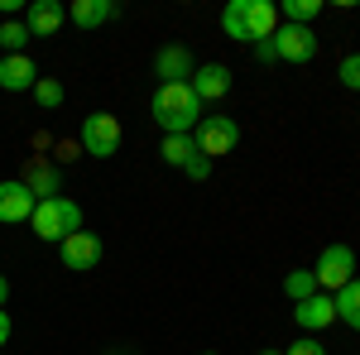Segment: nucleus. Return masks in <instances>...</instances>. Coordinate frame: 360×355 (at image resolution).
I'll list each match as a JSON object with an SVG mask.
<instances>
[{
	"instance_id": "23",
	"label": "nucleus",
	"mask_w": 360,
	"mask_h": 355,
	"mask_svg": "<svg viewBox=\"0 0 360 355\" xmlns=\"http://www.w3.org/2000/svg\"><path fill=\"white\" fill-rule=\"evenodd\" d=\"M29 96H34L44 110H58V106H63V82H58V77H39Z\"/></svg>"
},
{
	"instance_id": "30",
	"label": "nucleus",
	"mask_w": 360,
	"mask_h": 355,
	"mask_svg": "<svg viewBox=\"0 0 360 355\" xmlns=\"http://www.w3.org/2000/svg\"><path fill=\"white\" fill-rule=\"evenodd\" d=\"M5 298H10V278L0 273V307H5Z\"/></svg>"
},
{
	"instance_id": "17",
	"label": "nucleus",
	"mask_w": 360,
	"mask_h": 355,
	"mask_svg": "<svg viewBox=\"0 0 360 355\" xmlns=\"http://www.w3.org/2000/svg\"><path fill=\"white\" fill-rule=\"evenodd\" d=\"M336 302V322H346L351 331H360V278H351L341 293H332Z\"/></svg>"
},
{
	"instance_id": "26",
	"label": "nucleus",
	"mask_w": 360,
	"mask_h": 355,
	"mask_svg": "<svg viewBox=\"0 0 360 355\" xmlns=\"http://www.w3.org/2000/svg\"><path fill=\"white\" fill-rule=\"evenodd\" d=\"M183 173H188V178H193V183H202V178H212V159H207V154H193V159H188V168H183Z\"/></svg>"
},
{
	"instance_id": "32",
	"label": "nucleus",
	"mask_w": 360,
	"mask_h": 355,
	"mask_svg": "<svg viewBox=\"0 0 360 355\" xmlns=\"http://www.w3.org/2000/svg\"><path fill=\"white\" fill-rule=\"evenodd\" d=\"M207 355H217V351H207Z\"/></svg>"
},
{
	"instance_id": "7",
	"label": "nucleus",
	"mask_w": 360,
	"mask_h": 355,
	"mask_svg": "<svg viewBox=\"0 0 360 355\" xmlns=\"http://www.w3.org/2000/svg\"><path fill=\"white\" fill-rule=\"evenodd\" d=\"M293 322L303 327V336H317V331H327L336 322V302L332 293H312V298L293 302Z\"/></svg>"
},
{
	"instance_id": "2",
	"label": "nucleus",
	"mask_w": 360,
	"mask_h": 355,
	"mask_svg": "<svg viewBox=\"0 0 360 355\" xmlns=\"http://www.w3.org/2000/svg\"><path fill=\"white\" fill-rule=\"evenodd\" d=\"M29 226H34V235L39 240H53V245H63L68 235H77L82 231V207L72 202V197H44L39 207H34V217H29Z\"/></svg>"
},
{
	"instance_id": "6",
	"label": "nucleus",
	"mask_w": 360,
	"mask_h": 355,
	"mask_svg": "<svg viewBox=\"0 0 360 355\" xmlns=\"http://www.w3.org/2000/svg\"><path fill=\"white\" fill-rule=\"evenodd\" d=\"M274 53L283 63H312L317 58V39H312V29L303 25H278L274 29Z\"/></svg>"
},
{
	"instance_id": "9",
	"label": "nucleus",
	"mask_w": 360,
	"mask_h": 355,
	"mask_svg": "<svg viewBox=\"0 0 360 355\" xmlns=\"http://www.w3.org/2000/svg\"><path fill=\"white\" fill-rule=\"evenodd\" d=\"M58 254H63V264H68V269L86 273V269H96V264H101V240H96L91 231H77V235H68V240L58 245Z\"/></svg>"
},
{
	"instance_id": "16",
	"label": "nucleus",
	"mask_w": 360,
	"mask_h": 355,
	"mask_svg": "<svg viewBox=\"0 0 360 355\" xmlns=\"http://www.w3.org/2000/svg\"><path fill=\"white\" fill-rule=\"evenodd\" d=\"M20 183L44 202V197H58V183H63V178H58V168L39 154V159H29V168H25V178H20Z\"/></svg>"
},
{
	"instance_id": "11",
	"label": "nucleus",
	"mask_w": 360,
	"mask_h": 355,
	"mask_svg": "<svg viewBox=\"0 0 360 355\" xmlns=\"http://www.w3.org/2000/svg\"><path fill=\"white\" fill-rule=\"evenodd\" d=\"M63 25H68V10H63L58 0H34V5H25L29 39H49V34H58Z\"/></svg>"
},
{
	"instance_id": "28",
	"label": "nucleus",
	"mask_w": 360,
	"mask_h": 355,
	"mask_svg": "<svg viewBox=\"0 0 360 355\" xmlns=\"http://www.w3.org/2000/svg\"><path fill=\"white\" fill-rule=\"evenodd\" d=\"M10 341V317H5V307H0V346Z\"/></svg>"
},
{
	"instance_id": "25",
	"label": "nucleus",
	"mask_w": 360,
	"mask_h": 355,
	"mask_svg": "<svg viewBox=\"0 0 360 355\" xmlns=\"http://www.w3.org/2000/svg\"><path fill=\"white\" fill-rule=\"evenodd\" d=\"M283 355H327V346H322L317 336H298V341H293Z\"/></svg>"
},
{
	"instance_id": "21",
	"label": "nucleus",
	"mask_w": 360,
	"mask_h": 355,
	"mask_svg": "<svg viewBox=\"0 0 360 355\" xmlns=\"http://www.w3.org/2000/svg\"><path fill=\"white\" fill-rule=\"evenodd\" d=\"M278 15H288V25H312L317 15H322V0H283V10Z\"/></svg>"
},
{
	"instance_id": "27",
	"label": "nucleus",
	"mask_w": 360,
	"mask_h": 355,
	"mask_svg": "<svg viewBox=\"0 0 360 355\" xmlns=\"http://www.w3.org/2000/svg\"><path fill=\"white\" fill-rule=\"evenodd\" d=\"M255 58H259V63H274V39H264V44H255Z\"/></svg>"
},
{
	"instance_id": "18",
	"label": "nucleus",
	"mask_w": 360,
	"mask_h": 355,
	"mask_svg": "<svg viewBox=\"0 0 360 355\" xmlns=\"http://www.w3.org/2000/svg\"><path fill=\"white\" fill-rule=\"evenodd\" d=\"M164 164H173V168H188V159L197 154V144H193V135H164Z\"/></svg>"
},
{
	"instance_id": "13",
	"label": "nucleus",
	"mask_w": 360,
	"mask_h": 355,
	"mask_svg": "<svg viewBox=\"0 0 360 355\" xmlns=\"http://www.w3.org/2000/svg\"><path fill=\"white\" fill-rule=\"evenodd\" d=\"M39 67L29 63V53H5L0 58V91H34Z\"/></svg>"
},
{
	"instance_id": "31",
	"label": "nucleus",
	"mask_w": 360,
	"mask_h": 355,
	"mask_svg": "<svg viewBox=\"0 0 360 355\" xmlns=\"http://www.w3.org/2000/svg\"><path fill=\"white\" fill-rule=\"evenodd\" d=\"M259 355H283V351H259Z\"/></svg>"
},
{
	"instance_id": "8",
	"label": "nucleus",
	"mask_w": 360,
	"mask_h": 355,
	"mask_svg": "<svg viewBox=\"0 0 360 355\" xmlns=\"http://www.w3.org/2000/svg\"><path fill=\"white\" fill-rule=\"evenodd\" d=\"M34 207H39V197H34L20 178H5V183H0V221H5V226L29 221V217H34Z\"/></svg>"
},
{
	"instance_id": "24",
	"label": "nucleus",
	"mask_w": 360,
	"mask_h": 355,
	"mask_svg": "<svg viewBox=\"0 0 360 355\" xmlns=\"http://www.w3.org/2000/svg\"><path fill=\"white\" fill-rule=\"evenodd\" d=\"M336 77H341V86H351V91H360V53H346V58H341Z\"/></svg>"
},
{
	"instance_id": "4",
	"label": "nucleus",
	"mask_w": 360,
	"mask_h": 355,
	"mask_svg": "<svg viewBox=\"0 0 360 355\" xmlns=\"http://www.w3.org/2000/svg\"><path fill=\"white\" fill-rule=\"evenodd\" d=\"M193 144H197V154H207V159L217 164L221 154H231V149L240 144V125H236L231 115H202L197 130H193Z\"/></svg>"
},
{
	"instance_id": "1",
	"label": "nucleus",
	"mask_w": 360,
	"mask_h": 355,
	"mask_svg": "<svg viewBox=\"0 0 360 355\" xmlns=\"http://www.w3.org/2000/svg\"><path fill=\"white\" fill-rule=\"evenodd\" d=\"M154 120L164 125V135H193L202 120V101H197L193 82H159L154 86Z\"/></svg>"
},
{
	"instance_id": "19",
	"label": "nucleus",
	"mask_w": 360,
	"mask_h": 355,
	"mask_svg": "<svg viewBox=\"0 0 360 355\" xmlns=\"http://www.w3.org/2000/svg\"><path fill=\"white\" fill-rule=\"evenodd\" d=\"M283 293H288L293 302H303V298H312V293H322V288H317V273H312V269H293L288 278H283Z\"/></svg>"
},
{
	"instance_id": "22",
	"label": "nucleus",
	"mask_w": 360,
	"mask_h": 355,
	"mask_svg": "<svg viewBox=\"0 0 360 355\" xmlns=\"http://www.w3.org/2000/svg\"><path fill=\"white\" fill-rule=\"evenodd\" d=\"M25 44H29L25 20H5V25H0V49H5V53H25Z\"/></svg>"
},
{
	"instance_id": "29",
	"label": "nucleus",
	"mask_w": 360,
	"mask_h": 355,
	"mask_svg": "<svg viewBox=\"0 0 360 355\" xmlns=\"http://www.w3.org/2000/svg\"><path fill=\"white\" fill-rule=\"evenodd\" d=\"M20 10V0H0V15H15Z\"/></svg>"
},
{
	"instance_id": "3",
	"label": "nucleus",
	"mask_w": 360,
	"mask_h": 355,
	"mask_svg": "<svg viewBox=\"0 0 360 355\" xmlns=\"http://www.w3.org/2000/svg\"><path fill=\"white\" fill-rule=\"evenodd\" d=\"M77 139H82V154L111 159L115 149H120V139H125V130H120V120H115L111 110H91L82 120V130H77Z\"/></svg>"
},
{
	"instance_id": "5",
	"label": "nucleus",
	"mask_w": 360,
	"mask_h": 355,
	"mask_svg": "<svg viewBox=\"0 0 360 355\" xmlns=\"http://www.w3.org/2000/svg\"><path fill=\"white\" fill-rule=\"evenodd\" d=\"M312 273H317V288H327V293H341L351 278H356V250L351 245H327L322 254H317V264H312Z\"/></svg>"
},
{
	"instance_id": "12",
	"label": "nucleus",
	"mask_w": 360,
	"mask_h": 355,
	"mask_svg": "<svg viewBox=\"0 0 360 355\" xmlns=\"http://www.w3.org/2000/svg\"><path fill=\"white\" fill-rule=\"evenodd\" d=\"M193 91H197L202 106H207V101H221L226 91H231V67H226V63H202L193 72Z\"/></svg>"
},
{
	"instance_id": "10",
	"label": "nucleus",
	"mask_w": 360,
	"mask_h": 355,
	"mask_svg": "<svg viewBox=\"0 0 360 355\" xmlns=\"http://www.w3.org/2000/svg\"><path fill=\"white\" fill-rule=\"evenodd\" d=\"M193 53L183 49V44H164L159 53H154V77L159 82H193Z\"/></svg>"
},
{
	"instance_id": "20",
	"label": "nucleus",
	"mask_w": 360,
	"mask_h": 355,
	"mask_svg": "<svg viewBox=\"0 0 360 355\" xmlns=\"http://www.w3.org/2000/svg\"><path fill=\"white\" fill-rule=\"evenodd\" d=\"M221 29H226V39L250 44V34H245V0H231V5L221 10Z\"/></svg>"
},
{
	"instance_id": "15",
	"label": "nucleus",
	"mask_w": 360,
	"mask_h": 355,
	"mask_svg": "<svg viewBox=\"0 0 360 355\" xmlns=\"http://www.w3.org/2000/svg\"><path fill=\"white\" fill-rule=\"evenodd\" d=\"M111 15H120L115 0H72V5H68V20L77 29H101Z\"/></svg>"
},
{
	"instance_id": "14",
	"label": "nucleus",
	"mask_w": 360,
	"mask_h": 355,
	"mask_svg": "<svg viewBox=\"0 0 360 355\" xmlns=\"http://www.w3.org/2000/svg\"><path fill=\"white\" fill-rule=\"evenodd\" d=\"M274 29H278V5H274V0H245V34H250V44L274 39Z\"/></svg>"
}]
</instances>
